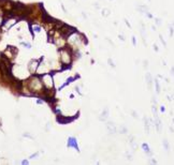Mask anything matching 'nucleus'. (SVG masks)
<instances>
[{"instance_id":"nucleus-1","label":"nucleus","mask_w":174,"mask_h":165,"mask_svg":"<svg viewBox=\"0 0 174 165\" xmlns=\"http://www.w3.org/2000/svg\"><path fill=\"white\" fill-rule=\"evenodd\" d=\"M60 32L63 34V36H69L70 34H72L73 32H75V29L72 28V27H69L67 26V25H63L61 28H60Z\"/></svg>"},{"instance_id":"nucleus-2","label":"nucleus","mask_w":174,"mask_h":165,"mask_svg":"<svg viewBox=\"0 0 174 165\" xmlns=\"http://www.w3.org/2000/svg\"><path fill=\"white\" fill-rule=\"evenodd\" d=\"M14 24H15V20H13V18H12V20H6V22L4 23L2 27H4V30H8L9 28H10V27L13 26Z\"/></svg>"},{"instance_id":"nucleus-3","label":"nucleus","mask_w":174,"mask_h":165,"mask_svg":"<svg viewBox=\"0 0 174 165\" xmlns=\"http://www.w3.org/2000/svg\"><path fill=\"white\" fill-rule=\"evenodd\" d=\"M102 15H103L104 17L108 16V15H110V10H108V9H103V10H102Z\"/></svg>"},{"instance_id":"nucleus-4","label":"nucleus","mask_w":174,"mask_h":165,"mask_svg":"<svg viewBox=\"0 0 174 165\" xmlns=\"http://www.w3.org/2000/svg\"><path fill=\"white\" fill-rule=\"evenodd\" d=\"M146 78H147V84H148V86L151 87V75L149 74H146Z\"/></svg>"},{"instance_id":"nucleus-5","label":"nucleus","mask_w":174,"mask_h":165,"mask_svg":"<svg viewBox=\"0 0 174 165\" xmlns=\"http://www.w3.org/2000/svg\"><path fill=\"white\" fill-rule=\"evenodd\" d=\"M156 22H157V25H160V24H161L160 20H158V18H157V20H156Z\"/></svg>"}]
</instances>
